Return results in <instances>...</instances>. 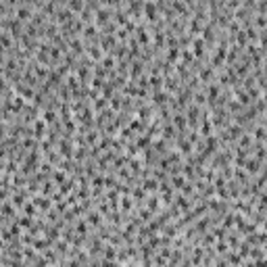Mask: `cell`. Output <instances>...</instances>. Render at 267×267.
Listing matches in <instances>:
<instances>
[{"label":"cell","instance_id":"obj_1","mask_svg":"<svg viewBox=\"0 0 267 267\" xmlns=\"http://www.w3.org/2000/svg\"><path fill=\"white\" fill-rule=\"evenodd\" d=\"M33 127H35V131H38V136H42V131H44V123H42V121H35V125H33Z\"/></svg>","mask_w":267,"mask_h":267},{"label":"cell","instance_id":"obj_2","mask_svg":"<svg viewBox=\"0 0 267 267\" xmlns=\"http://www.w3.org/2000/svg\"><path fill=\"white\" fill-rule=\"evenodd\" d=\"M35 209H33V204L29 202V204H25V213H27V215H31V213H33Z\"/></svg>","mask_w":267,"mask_h":267}]
</instances>
